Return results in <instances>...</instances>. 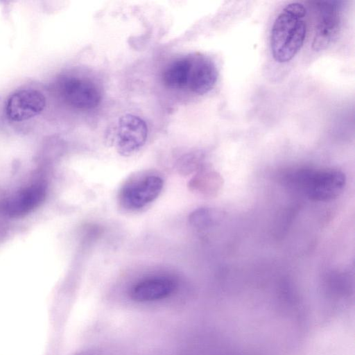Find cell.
Returning a JSON list of instances; mask_svg holds the SVG:
<instances>
[{
	"mask_svg": "<svg viewBox=\"0 0 355 355\" xmlns=\"http://www.w3.org/2000/svg\"><path fill=\"white\" fill-rule=\"evenodd\" d=\"M306 10L303 4H288L277 16L270 33V49L274 60L290 61L303 46L306 35Z\"/></svg>",
	"mask_w": 355,
	"mask_h": 355,
	"instance_id": "1",
	"label": "cell"
},
{
	"mask_svg": "<svg viewBox=\"0 0 355 355\" xmlns=\"http://www.w3.org/2000/svg\"><path fill=\"white\" fill-rule=\"evenodd\" d=\"M289 185L313 201L325 202L338 197L346 183L345 174L338 170L299 169L286 177Z\"/></svg>",
	"mask_w": 355,
	"mask_h": 355,
	"instance_id": "2",
	"label": "cell"
},
{
	"mask_svg": "<svg viewBox=\"0 0 355 355\" xmlns=\"http://www.w3.org/2000/svg\"><path fill=\"white\" fill-rule=\"evenodd\" d=\"M147 135L145 121L137 116L128 114L119 118L109 133V139L119 154L128 156L144 145Z\"/></svg>",
	"mask_w": 355,
	"mask_h": 355,
	"instance_id": "3",
	"label": "cell"
},
{
	"mask_svg": "<svg viewBox=\"0 0 355 355\" xmlns=\"http://www.w3.org/2000/svg\"><path fill=\"white\" fill-rule=\"evenodd\" d=\"M164 182L157 175H147L127 183L120 192V201L125 208L139 209L153 202L160 194Z\"/></svg>",
	"mask_w": 355,
	"mask_h": 355,
	"instance_id": "4",
	"label": "cell"
},
{
	"mask_svg": "<svg viewBox=\"0 0 355 355\" xmlns=\"http://www.w3.org/2000/svg\"><path fill=\"white\" fill-rule=\"evenodd\" d=\"M318 18L312 47L325 49L336 38L341 26L339 2L323 1L318 3Z\"/></svg>",
	"mask_w": 355,
	"mask_h": 355,
	"instance_id": "5",
	"label": "cell"
},
{
	"mask_svg": "<svg viewBox=\"0 0 355 355\" xmlns=\"http://www.w3.org/2000/svg\"><path fill=\"white\" fill-rule=\"evenodd\" d=\"M46 105L44 96L33 89L19 90L7 100L5 112L12 121H22L40 114Z\"/></svg>",
	"mask_w": 355,
	"mask_h": 355,
	"instance_id": "6",
	"label": "cell"
},
{
	"mask_svg": "<svg viewBox=\"0 0 355 355\" xmlns=\"http://www.w3.org/2000/svg\"><path fill=\"white\" fill-rule=\"evenodd\" d=\"M61 93L68 104L78 109L94 108L101 99V92L96 85L76 77H69L62 81Z\"/></svg>",
	"mask_w": 355,
	"mask_h": 355,
	"instance_id": "7",
	"label": "cell"
},
{
	"mask_svg": "<svg viewBox=\"0 0 355 355\" xmlns=\"http://www.w3.org/2000/svg\"><path fill=\"white\" fill-rule=\"evenodd\" d=\"M173 279L167 277H152L135 283L130 289V297L135 302L145 303L164 300L174 292Z\"/></svg>",
	"mask_w": 355,
	"mask_h": 355,
	"instance_id": "8",
	"label": "cell"
},
{
	"mask_svg": "<svg viewBox=\"0 0 355 355\" xmlns=\"http://www.w3.org/2000/svg\"><path fill=\"white\" fill-rule=\"evenodd\" d=\"M218 70L215 64L202 55L191 58V67L187 87L199 95L208 93L218 79Z\"/></svg>",
	"mask_w": 355,
	"mask_h": 355,
	"instance_id": "9",
	"label": "cell"
},
{
	"mask_svg": "<svg viewBox=\"0 0 355 355\" xmlns=\"http://www.w3.org/2000/svg\"><path fill=\"white\" fill-rule=\"evenodd\" d=\"M45 196L44 186L36 183L24 188L3 202V208L10 216H19L36 207Z\"/></svg>",
	"mask_w": 355,
	"mask_h": 355,
	"instance_id": "10",
	"label": "cell"
},
{
	"mask_svg": "<svg viewBox=\"0 0 355 355\" xmlns=\"http://www.w3.org/2000/svg\"><path fill=\"white\" fill-rule=\"evenodd\" d=\"M191 67V58H183L172 62L164 71V83L173 89L187 87Z\"/></svg>",
	"mask_w": 355,
	"mask_h": 355,
	"instance_id": "11",
	"label": "cell"
},
{
	"mask_svg": "<svg viewBox=\"0 0 355 355\" xmlns=\"http://www.w3.org/2000/svg\"><path fill=\"white\" fill-rule=\"evenodd\" d=\"M194 180L193 186L202 192L213 193L217 191L221 185V178L215 172L202 174Z\"/></svg>",
	"mask_w": 355,
	"mask_h": 355,
	"instance_id": "12",
	"label": "cell"
},
{
	"mask_svg": "<svg viewBox=\"0 0 355 355\" xmlns=\"http://www.w3.org/2000/svg\"><path fill=\"white\" fill-rule=\"evenodd\" d=\"M216 219V213L207 208L196 210L191 214V223L198 228H205L214 224Z\"/></svg>",
	"mask_w": 355,
	"mask_h": 355,
	"instance_id": "13",
	"label": "cell"
},
{
	"mask_svg": "<svg viewBox=\"0 0 355 355\" xmlns=\"http://www.w3.org/2000/svg\"><path fill=\"white\" fill-rule=\"evenodd\" d=\"M80 355H93V354H92L85 353V354H80Z\"/></svg>",
	"mask_w": 355,
	"mask_h": 355,
	"instance_id": "14",
	"label": "cell"
}]
</instances>
